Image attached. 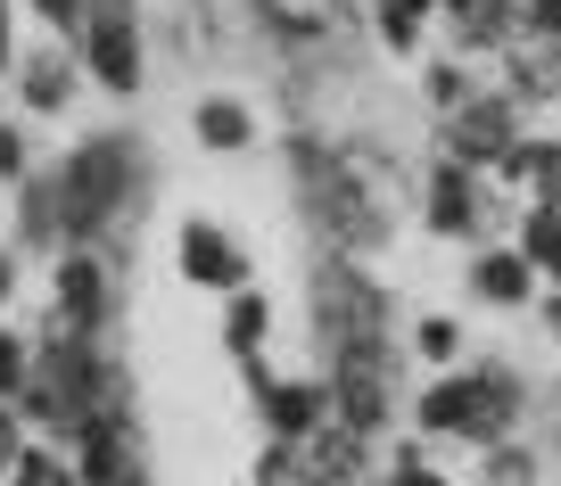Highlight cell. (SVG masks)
<instances>
[{"label": "cell", "instance_id": "17", "mask_svg": "<svg viewBox=\"0 0 561 486\" xmlns=\"http://www.w3.org/2000/svg\"><path fill=\"white\" fill-rule=\"evenodd\" d=\"M264 338H273V305H264L256 289H231V305H224V347L240 355V363H256Z\"/></svg>", "mask_w": 561, "mask_h": 486}, {"label": "cell", "instance_id": "18", "mask_svg": "<svg viewBox=\"0 0 561 486\" xmlns=\"http://www.w3.org/2000/svg\"><path fill=\"white\" fill-rule=\"evenodd\" d=\"M512 256L528 264V273H561V207H528V223H520V247H512Z\"/></svg>", "mask_w": 561, "mask_h": 486}, {"label": "cell", "instance_id": "7", "mask_svg": "<svg viewBox=\"0 0 561 486\" xmlns=\"http://www.w3.org/2000/svg\"><path fill=\"white\" fill-rule=\"evenodd\" d=\"M355 470H364V437L339 420H314L306 437H289V486H347Z\"/></svg>", "mask_w": 561, "mask_h": 486}, {"label": "cell", "instance_id": "5", "mask_svg": "<svg viewBox=\"0 0 561 486\" xmlns=\"http://www.w3.org/2000/svg\"><path fill=\"white\" fill-rule=\"evenodd\" d=\"M314 305H322V347H388V322H380V289H371L364 273H347V264H322L314 280Z\"/></svg>", "mask_w": 561, "mask_h": 486}, {"label": "cell", "instance_id": "26", "mask_svg": "<svg viewBox=\"0 0 561 486\" xmlns=\"http://www.w3.org/2000/svg\"><path fill=\"white\" fill-rule=\"evenodd\" d=\"M18 297V247H0V305Z\"/></svg>", "mask_w": 561, "mask_h": 486}, {"label": "cell", "instance_id": "14", "mask_svg": "<svg viewBox=\"0 0 561 486\" xmlns=\"http://www.w3.org/2000/svg\"><path fill=\"white\" fill-rule=\"evenodd\" d=\"M256 9H264V25L289 34V42H331L339 25H347V0H256Z\"/></svg>", "mask_w": 561, "mask_h": 486}, {"label": "cell", "instance_id": "27", "mask_svg": "<svg viewBox=\"0 0 561 486\" xmlns=\"http://www.w3.org/2000/svg\"><path fill=\"white\" fill-rule=\"evenodd\" d=\"M18 67V50H9V0H0V74Z\"/></svg>", "mask_w": 561, "mask_h": 486}, {"label": "cell", "instance_id": "29", "mask_svg": "<svg viewBox=\"0 0 561 486\" xmlns=\"http://www.w3.org/2000/svg\"><path fill=\"white\" fill-rule=\"evenodd\" d=\"M446 9H471V0H446Z\"/></svg>", "mask_w": 561, "mask_h": 486}, {"label": "cell", "instance_id": "23", "mask_svg": "<svg viewBox=\"0 0 561 486\" xmlns=\"http://www.w3.org/2000/svg\"><path fill=\"white\" fill-rule=\"evenodd\" d=\"M34 445V437H25V420H18V404H0V478H9V470H18V453Z\"/></svg>", "mask_w": 561, "mask_h": 486}, {"label": "cell", "instance_id": "15", "mask_svg": "<svg viewBox=\"0 0 561 486\" xmlns=\"http://www.w3.org/2000/svg\"><path fill=\"white\" fill-rule=\"evenodd\" d=\"M471 289L488 297V305H528V297H537V273H528V264L512 256V247H479Z\"/></svg>", "mask_w": 561, "mask_h": 486}, {"label": "cell", "instance_id": "4", "mask_svg": "<svg viewBox=\"0 0 561 486\" xmlns=\"http://www.w3.org/2000/svg\"><path fill=\"white\" fill-rule=\"evenodd\" d=\"M67 50L107 100H133V91L149 83V58H140V0H83V25H75Z\"/></svg>", "mask_w": 561, "mask_h": 486}, {"label": "cell", "instance_id": "24", "mask_svg": "<svg viewBox=\"0 0 561 486\" xmlns=\"http://www.w3.org/2000/svg\"><path fill=\"white\" fill-rule=\"evenodd\" d=\"M0 182H25V132L0 116Z\"/></svg>", "mask_w": 561, "mask_h": 486}, {"label": "cell", "instance_id": "28", "mask_svg": "<svg viewBox=\"0 0 561 486\" xmlns=\"http://www.w3.org/2000/svg\"><path fill=\"white\" fill-rule=\"evenodd\" d=\"M545 313H553V331H561V289H553V305H545Z\"/></svg>", "mask_w": 561, "mask_h": 486}, {"label": "cell", "instance_id": "2", "mask_svg": "<svg viewBox=\"0 0 561 486\" xmlns=\"http://www.w3.org/2000/svg\"><path fill=\"white\" fill-rule=\"evenodd\" d=\"M133 182H140V165H133V140H83V149L67 157L50 174V198H58V247H91L107 223H116L124 207H133Z\"/></svg>", "mask_w": 561, "mask_h": 486}, {"label": "cell", "instance_id": "16", "mask_svg": "<svg viewBox=\"0 0 561 486\" xmlns=\"http://www.w3.org/2000/svg\"><path fill=\"white\" fill-rule=\"evenodd\" d=\"M191 132L207 140V149H224V157H231V149H248V140H256V116H248L240 100H215V91H207V100L191 107Z\"/></svg>", "mask_w": 561, "mask_h": 486}, {"label": "cell", "instance_id": "6", "mask_svg": "<svg viewBox=\"0 0 561 486\" xmlns=\"http://www.w3.org/2000/svg\"><path fill=\"white\" fill-rule=\"evenodd\" d=\"M50 289H58V322H50V331L91 338V331L107 322V273H100V256H91V247H58Z\"/></svg>", "mask_w": 561, "mask_h": 486}, {"label": "cell", "instance_id": "3", "mask_svg": "<svg viewBox=\"0 0 561 486\" xmlns=\"http://www.w3.org/2000/svg\"><path fill=\"white\" fill-rule=\"evenodd\" d=\"M413 420L430 437H462V445H495L520 420V380L512 371H455L413 404Z\"/></svg>", "mask_w": 561, "mask_h": 486}, {"label": "cell", "instance_id": "12", "mask_svg": "<svg viewBox=\"0 0 561 486\" xmlns=\"http://www.w3.org/2000/svg\"><path fill=\"white\" fill-rule=\"evenodd\" d=\"M256 404H264V420H273V437L289 445V437H306L314 420H331V396H322V380H264L256 387Z\"/></svg>", "mask_w": 561, "mask_h": 486}, {"label": "cell", "instance_id": "1", "mask_svg": "<svg viewBox=\"0 0 561 486\" xmlns=\"http://www.w3.org/2000/svg\"><path fill=\"white\" fill-rule=\"evenodd\" d=\"M298 198L322 223V240L347 247V256L355 247H380L404 223V207H413L404 174L380 149H364V140H347V149H298Z\"/></svg>", "mask_w": 561, "mask_h": 486}, {"label": "cell", "instance_id": "25", "mask_svg": "<svg viewBox=\"0 0 561 486\" xmlns=\"http://www.w3.org/2000/svg\"><path fill=\"white\" fill-rule=\"evenodd\" d=\"M397 486H446V478H438L430 462H421V445H404V462H397Z\"/></svg>", "mask_w": 561, "mask_h": 486}, {"label": "cell", "instance_id": "21", "mask_svg": "<svg viewBox=\"0 0 561 486\" xmlns=\"http://www.w3.org/2000/svg\"><path fill=\"white\" fill-rule=\"evenodd\" d=\"M413 355H421V363H455V355H462V331L446 322V313H430V322H413Z\"/></svg>", "mask_w": 561, "mask_h": 486}, {"label": "cell", "instance_id": "9", "mask_svg": "<svg viewBox=\"0 0 561 486\" xmlns=\"http://www.w3.org/2000/svg\"><path fill=\"white\" fill-rule=\"evenodd\" d=\"M18 100L34 107V116H58V107L83 91V67H75V50L67 42H42V50H18Z\"/></svg>", "mask_w": 561, "mask_h": 486}, {"label": "cell", "instance_id": "11", "mask_svg": "<svg viewBox=\"0 0 561 486\" xmlns=\"http://www.w3.org/2000/svg\"><path fill=\"white\" fill-rule=\"evenodd\" d=\"M421 223L446 231V240H471V231H479V174H471V165L446 157L438 174H430V190H421Z\"/></svg>", "mask_w": 561, "mask_h": 486}, {"label": "cell", "instance_id": "19", "mask_svg": "<svg viewBox=\"0 0 561 486\" xmlns=\"http://www.w3.org/2000/svg\"><path fill=\"white\" fill-rule=\"evenodd\" d=\"M430 9H438V0H380V42L397 58H413L421 50V25H430Z\"/></svg>", "mask_w": 561, "mask_h": 486}, {"label": "cell", "instance_id": "10", "mask_svg": "<svg viewBox=\"0 0 561 486\" xmlns=\"http://www.w3.org/2000/svg\"><path fill=\"white\" fill-rule=\"evenodd\" d=\"M182 280H198V289H248V256L240 240H231L224 223H182Z\"/></svg>", "mask_w": 561, "mask_h": 486}, {"label": "cell", "instance_id": "20", "mask_svg": "<svg viewBox=\"0 0 561 486\" xmlns=\"http://www.w3.org/2000/svg\"><path fill=\"white\" fill-rule=\"evenodd\" d=\"M34 380V338L0 331V404H18V387Z\"/></svg>", "mask_w": 561, "mask_h": 486}, {"label": "cell", "instance_id": "8", "mask_svg": "<svg viewBox=\"0 0 561 486\" xmlns=\"http://www.w3.org/2000/svg\"><path fill=\"white\" fill-rule=\"evenodd\" d=\"M520 140V124H512V100H462L455 116H446V157L455 165H495V157Z\"/></svg>", "mask_w": 561, "mask_h": 486}, {"label": "cell", "instance_id": "22", "mask_svg": "<svg viewBox=\"0 0 561 486\" xmlns=\"http://www.w3.org/2000/svg\"><path fill=\"white\" fill-rule=\"evenodd\" d=\"M25 9H34L58 42H75V25H83V0H25Z\"/></svg>", "mask_w": 561, "mask_h": 486}, {"label": "cell", "instance_id": "13", "mask_svg": "<svg viewBox=\"0 0 561 486\" xmlns=\"http://www.w3.org/2000/svg\"><path fill=\"white\" fill-rule=\"evenodd\" d=\"M495 174L520 182V190H537V207H553L561 198V140H512V149L495 157Z\"/></svg>", "mask_w": 561, "mask_h": 486}]
</instances>
